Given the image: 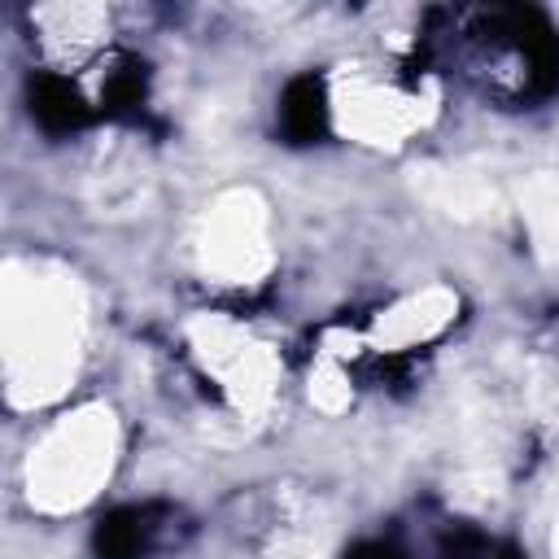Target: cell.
<instances>
[{"mask_svg":"<svg viewBox=\"0 0 559 559\" xmlns=\"http://www.w3.org/2000/svg\"><path fill=\"white\" fill-rule=\"evenodd\" d=\"M345 559H402V550L389 542H358L345 550Z\"/></svg>","mask_w":559,"mask_h":559,"instance_id":"5","label":"cell"},{"mask_svg":"<svg viewBox=\"0 0 559 559\" xmlns=\"http://www.w3.org/2000/svg\"><path fill=\"white\" fill-rule=\"evenodd\" d=\"M31 114L48 131H79L92 122V105L83 100V92L66 74H52V70L31 79Z\"/></svg>","mask_w":559,"mask_h":559,"instance_id":"2","label":"cell"},{"mask_svg":"<svg viewBox=\"0 0 559 559\" xmlns=\"http://www.w3.org/2000/svg\"><path fill=\"white\" fill-rule=\"evenodd\" d=\"M280 122H284V135L293 144L323 140V131H328V92H323V79L319 74H297L284 87Z\"/></svg>","mask_w":559,"mask_h":559,"instance_id":"3","label":"cell"},{"mask_svg":"<svg viewBox=\"0 0 559 559\" xmlns=\"http://www.w3.org/2000/svg\"><path fill=\"white\" fill-rule=\"evenodd\" d=\"M144 92H148L144 61L122 57V61H118V70H109V79H105L100 105H105V114H135V109L144 105Z\"/></svg>","mask_w":559,"mask_h":559,"instance_id":"4","label":"cell"},{"mask_svg":"<svg viewBox=\"0 0 559 559\" xmlns=\"http://www.w3.org/2000/svg\"><path fill=\"white\" fill-rule=\"evenodd\" d=\"M162 520V507L144 502V507H118L109 511L96 533H92V550L96 559H144L153 550V537H157V524Z\"/></svg>","mask_w":559,"mask_h":559,"instance_id":"1","label":"cell"}]
</instances>
